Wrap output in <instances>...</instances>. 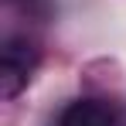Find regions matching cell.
I'll return each instance as SVG.
<instances>
[{"instance_id": "cell-1", "label": "cell", "mask_w": 126, "mask_h": 126, "mask_svg": "<svg viewBox=\"0 0 126 126\" xmlns=\"http://www.w3.org/2000/svg\"><path fill=\"white\" fill-rule=\"evenodd\" d=\"M38 62H41V55H38L34 41H27V38H7L3 51H0V95L3 99L21 95L24 85L34 75Z\"/></svg>"}, {"instance_id": "cell-2", "label": "cell", "mask_w": 126, "mask_h": 126, "mask_svg": "<svg viewBox=\"0 0 126 126\" xmlns=\"http://www.w3.org/2000/svg\"><path fill=\"white\" fill-rule=\"evenodd\" d=\"M55 126H116V112L99 99H79L58 116Z\"/></svg>"}]
</instances>
